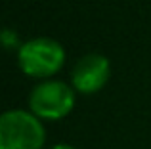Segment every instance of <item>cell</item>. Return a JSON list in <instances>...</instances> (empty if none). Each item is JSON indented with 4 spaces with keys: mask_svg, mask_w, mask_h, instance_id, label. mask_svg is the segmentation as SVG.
<instances>
[{
    "mask_svg": "<svg viewBox=\"0 0 151 149\" xmlns=\"http://www.w3.org/2000/svg\"><path fill=\"white\" fill-rule=\"evenodd\" d=\"M111 77V61L103 54H86L75 63L71 71V82L77 94L92 96L103 90Z\"/></svg>",
    "mask_w": 151,
    "mask_h": 149,
    "instance_id": "277c9868",
    "label": "cell"
},
{
    "mask_svg": "<svg viewBox=\"0 0 151 149\" xmlns=\"http://www.w3.org/2000/svg\"><path fill=\"white\" fill-rule=\"evenodd\" d=\"M2 44H4V48L6 50H10V52H17L19 48H21V44L23 42L19 40V37H17V33L15 31H12L10 27H6V29L2 31Z\"/></svg>",
    "mask_w": 151,
    "mask_h": 149,
    "instance_id": "5b68a950",
    "label": "cell"
},
{
    "mask_svg": "<svg viewBox=\"0 0 151 149\" xmlns=\"http://www.w3.org/2000/svg\"><path fill=\"white\" fill-rule=\"evenodd\" d=\"M50 149H77V147L71 145V143H55V145H52Z\"/></svg>",
    "mask_w": 151,
    "mask_h": 149,
    "instance_id": "8992f818",
    "label": "cell"
},
{
    "mask_svg": "<svg viewBox=\"0 0 151 149\" xmlns=\"http://www.w3.org/2000/svg\"><path fill=\"white\" fill-rule=\"evenodd\" d=\"M15 57L19 71L25 77L46 80L54 78V74L61 71L67 54L61 42L50 37H37L23 42L21 48L15 52Z\"/></svg>",
    "mask_w": 151,
    "mask_h": 149,
    "instance_id": "6da1fadb",
    "label": "cell"
},
{
    "mask_svg": "<svg viewBox=\"0 0 151 149\" xmlns=\"http://www.w3.org/2000/svg\"><path fill=\"white\" fill-rule=\"evenodd\" d=\"M46 128L29 109H8L0 117V149H44Z\"/></svg>",
    "mask_w": 151,
    "mask_h": 149,
    "instance_id": "7a4b0ae2",
    "label": "cell"
},
{
    "mask_svg": "<svg viewBox=\"0 0 151 149\" xmlns=\"http://www.w3.org/2000/svg\"><path fill=\"white\" fill-rule=\"evenodd\" d=\"M77 101V92L71 84L58 78L40 80L29 94V111L40 120H61L71 115Z\"/></svg>",
    "mask_w": 151,
    "mask_h": 149,
    "instance_id": "3957f363",
    "label": "cell"
}]
</instances>
